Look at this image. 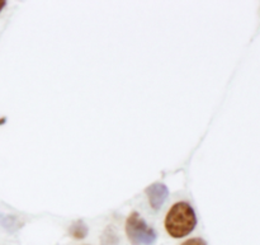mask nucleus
<instances>
[{
	"instance_id": "7ed1b4c3",
	"label": "nucleus",
	"mask_w": 260,
	"mask_h": 245,
	"mask_svg": "<svg viewBox=\"0 0 260 245\" xmlns=\"http://www.w3.org/2000/svg\"><path fill=\"white\" fill-rule=\"evenodd\" d=\"M146 195L149 197L151 207L157 211L164 205L165 200H167L168 195H169V191H168L167 186L161 185V183H155V185L146 188Z\"/></svg>"
},
{
	"instance_id": "f03ea898",
	"label": "nucleus",
	"mask_w": 260,
	"mask_h": 245,
	"mask_svg": "<svg viewBox=\"0 0 260 245\" xmlns=\"http://www.w3.org/2000/svg\"><path fill=\"white\" fill-rule=\"evenodd\" d=\"M126 234L132 245H154L157 239L156 231L137 212H132L127 219Z\"/></svg>"
},
{
	"instance_id": "39448f33",
	"label": "nucleus",
	"mask_w": 260,
	"mask_h": 245,
	"mask_svg": "<svg viewBox=\"0 0 260 245\" xmlns=\"http://www.w3.org/2000/svg\"><path fill=\"white\" fill-rule=\"evenodd\" d=\"M0 225L9 231H14V230H17V229L20 228L19 221H18L15 218H13V216L0 215Z\"/></svg>"
},
{
	"instance_id": "0eeeda50",
	"label": "nucleus",
	"mask_w": 260,
	"mask_h": 245,
	"mask_svg": "<svg viewBox=\"0 0 260 245\" xmlns=\"http://www.w3.org/2000/svg\"><path fill=\"white\" fill-rule=\"evenodd\" d=\"M182 245H207V243L201 238H193V239H189V240L184 241Z\"/></svg>"
},
{
	"instance_id": "423d86ee",
	"label": "nucleus",
	"mask_w": 260,
	"mask_h": 245,
	"mask_svg": "<svg viewBox=\"0 0 260 245\" xmlns=\"http://www.w3.org/2000/svg\"><path fill=\"white\" fill-rule=\"evenodd\" d=\"M119 239L117 236L116 231L112 228H108L104 231L103 236H102V245H118Z\"/></svg>"
},
{
	"instance_id": "20e7f679",
	"label": "nucleus",
	"mask_w": 260,
	"mask_h": 245,
	"mask_svg": "<svg viewBox=\"0 0 260 245\" xmlns=\"http://www.w3.org/2000/svg\"><path fill=\"white\" fill-rule=\"evenodd\" d=\"M69 233L75 239H84L88 235V226L84 224V221H76L69 229Z\"/></svg>"
},
{
	"instance_id": "6e6552de",
	"label": "nucleus",
	"mask_w": 260,
	"mask_h": 245,
	"mask_svg": "<svg viewBox=\"0 0 260 245\" xmlns=\"http://www.w3.org/2000/svg\"><path fill=\"white\" fill-rule=\"evenodd\" d=\"M5 5H7V2H5V0H0V12H2V10L4 9Z\"/></svg>"
},
{
	"instance_id": "f257e3e1",
	"label": "nucleus",
	"mask_w": 260,
	"mask_h": 245,
	"mask_svg": "<svg viewBox=\"0 0 260 245\" xmlns=\"http://www.w3.org/2000/svg\"><path fill=\"white\" fill-rule=\"evenodd\" d=\"M197 216L192 206L187 202H178L173 206L165 218V229L175 239L184 238L194 230Z\"/></svg>"
}]
</instances>
